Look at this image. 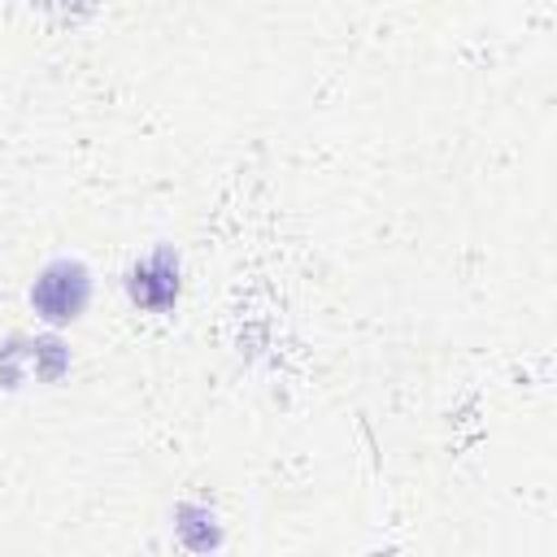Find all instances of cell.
<instances>
[{"label":"cell","instance_id":"obj_2","mask_svg":"<svg viewBox=\"0 0 557 557\" xmlns=\"http://www.w3.org/2000/svg\"><path fill=\"white\" fill-rule=\"evenodd\" d=\"M178 252L174 248H157L148 252L144 261H135L126 270V292L139 309H152V313H165L174 300H178Z\"/></svg>","mask_w":557,"mask_h":557},{"label":"cell","instance_id":"obj_1","mask_svg":"<svg viewBox=\"0 0 557 557\" xmlns=\"http://www.w3.org/2000/svg\"><path fill=\"white\" fill-rule=\"evenodd\" d=\"M87 300H91V274H87L83 261H70V257L48 261L39 270V278H35V287H30L35 313L48 318V322H57V326L61 322H74L87 309Z\"/></svg>","mask_w":557,"mask_h":557}]
</instances>
